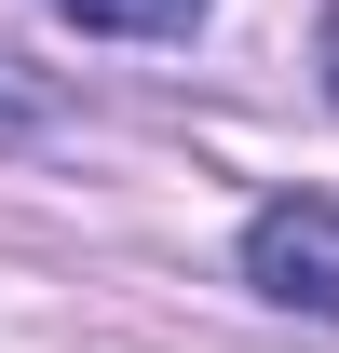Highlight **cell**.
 Segmentation results:
<instances>
[{"label": "cell", "mask_w": 339, "mask_h": 353, "mask_svg": "<svg viewBox=\"0 0 339 353\" xmlns=\"http://www.w3.org/2000/svg\"><path fill=\"white\" fill-rule=\"evenodd\" d=\"M245 285L285 312H326L339 326V204H312V190H285V204H258L245 218Z\"/></svg>", "instance_id": "obj_1"}, {"label": "cell", "mask_w": 339, "mask_h": 353, "mask_svg": "<svg viewBox=\"0 0 339 353\" xmlns=\"http://www.w3.org/2000/svg\"><path fill=\"white\" fill-rule=\"evenodd\" d=\"M68 28H95V41H190L204 28V0H54Z\"/></svg>", "instance_id": "obj_2"}, {"label": "cell", "mask_w": 339, "mask_h": 353, "mask_svg": "<svg viewBox=\"0 0 339 353\" xmlns=\"http://www.w3.org/2000/svg\"><path fill=\"white\" fill-rule=\"evenodd\" d=\"M312 68H326V95H339V0H326V28H312Z\"/></svg>", "instance_id": "obj_3"}, {"label": "cell", "mask_w": 339, "mask_h": 353, "mask_svg": "<svg viewBox=\"0 0 339 353\" xmlns=\"http://www.w3.org/2000/svg\"><path fill=\"white\" fill-rule=\"evenodd\" d=\"M14 123H28V109H0V136H14Z\"/></svg>", "instance_id": "obj_4"}]
</instances>
